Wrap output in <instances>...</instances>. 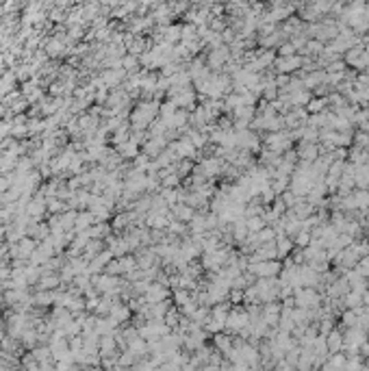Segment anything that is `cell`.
<instances>
[{
	"label": "cell",
	"mask_w": 369,
	"mask_h": 371,
	"mask_svg": "<svg viewBox=\"0 0 369 371\" xmlns=\"http://www.w3.org/2000/svg\"><path fill=\"white\" fill-rule=\"evenodd\" d=\"M252 271L261 278H271L280 271V263L276 261H259L257 265H252Z\"/></svg>",
	"instance_id": "cell-1"
},
{
	"label": "cell",
	"mask_w": 369,
	"mask_h": 371,
	"mask_svg": "<svg viewBox=\"0 0 369 371\" xmlns=\"http://www.w3.org/2000/svg\"><path fill=\"white\" fill-rule=\"evenodd\" d=\"M300 65H302V59H300V56H282V59L278 61V70L280 72H293V70H298Z\"/></svg>",
	"instance_id": "cell-2"
},
{
	"label": "cell",
	"mask_w": 369,
	"mask_h": 371,
	"mask_svg": "<svg viewBox=\"0 0 369 371\" xmlns=\"http://www.w3.org/2000/svg\"><path fill=\"white\" fill-rule=\"evenodd\" d=\"M315 157H317V146L304 144V146H302V159H304V161L311 163V161H315Z\"/></svg>",
	"instance_id": "cell-3"
},
{
	"label": "cell",
	"mask_w": 369,
	"mask_h": 371,
	"mask_svg": "<svg viewBox=\"0 0 369 371\" xmlns=\"http://www.w3.org/2000/svg\"><path fill=\"white\" fill-rule=\"evenodd\" d=\"M298 300L302 302V304H315V302H317V295H315L311 289H309V291H300Z\"/></svg>",
	"instance_id": "cell-4"
},
{
	"label": "cell",
	"mask_w": 369,
	"mask_h": 371,
	"mask_svg": "<svg viewBox=\"0 0 369 371\" xmlns=\"http://www.w3.org/2000/svg\"><path fill=\"white\" fill-rule=\"evenodd\" d=\"M276 250H278V256H287L289 250H291V241H289V239H280V241L276 243Z\"/></svg>",
	"instance_id": "cell-5"
},
{
	"label": "cell",
	"mask_w": 369,
	"mask_h": 371,
	"mask_svg": "<svg viewBox=\"0 0 369 371\" xmlns=\"http://www.w3.org/2000/svg\"><path fill=\"white\" fill-rule=\"evenodd\" d=\"M323 106H326V100H313V102L309 105V111H311V113H319Z\"/></svg>",
	"instance_id": "cell-6"
},
{
	"label": "cell",
	"mask_w": 369,
	"mask_h": 371,
	"mask_svg": "<svg viewBox=\"0 0 369 371\" xmlns=\"http://www.w3.org/2000/svg\"><path fill=\"white\" fill-rule=\"evenodd\" d=\"M295 241H298V245H306L311 241V235H309V230H300V235H298V239H295Z\"/></svg>",
	"instance_id": "cell-7"
},
{
	"label": "cell",
	"mask_w": 369,
	"mask_h": 371,
	"mask_svg": "<svg viewBox=\"0 0 369 371\" xmlns=\"http://www.w3.org/2000/svg\"><path fill=\"white\" fill-rule=\"evenodd\" d=\"M365 302H367V304H369V293H365Z\"/></svg>",
	"instance_id": "cell-8"
}]
</instances>
